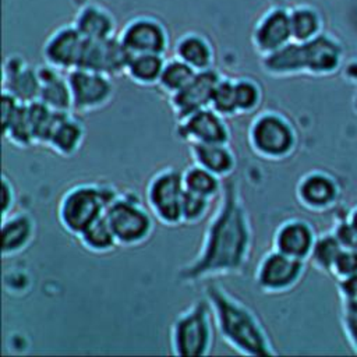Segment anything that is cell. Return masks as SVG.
<instances>
[{
    "label": "cell",
    "mask_w": 357,
    "mask_h": 357,
    "mask_svg": "<svg viewBox=\"0 0 357 357\" xmlns=\"http://www.w3.org/2000/svg\"><path fill=\"white\" fill-rule=\"evenodd\" d=\"M181 173L184 188L188 192L211 199L216 198L222 192L223 178L197 163H192Z\"/></svg>",
    "instance_id": "obj_29"
},
{
    "label": "cell",
    "mask_w": 357,
    "mask_h": 357,
    "mask_svg": "<svg viewBox=\"0 0 357 357\" xmlns=\"http://www.w3.org/2000/svg\"><path fill=\"white\" fill-rule=\"evenodd\" d=\"M252 229L237 180L223 183L218 206L205 229L199 251L177 272L183 284L240 273L250 261Z\"/></svg>",
    "instance_id": "obj_1"
},
{
    "label": "cell",
    "mask_w": 357,
    "mask_h": 357,
    "mask_svg": "<svg viewBox=\"0 0 357 357\" xmlns=\"http://www.w3.org/2000/svg\"><path fill=\"white\" fill-rule=\"evenodd\" d=\"M117 36L130 56H165L170 46L167 26L158 17L149 14H139L130 18L120 29Z\"/></svg>",
    "instance_id": "obj_8"
},
{
    "label": "cell",
    "mask_w": 357,
    "mask_h": 357,
    "mask_svg": "<svg viewBox=\"0 0 357 357\" xmlns=\"http://www.w3.org/2000/svg\"><path fill=\"white\" fill-rule=\"evenodd\" d=\"M213 312L204 296L181 311L170 328V349L177 357L208 356L213 344Z\"/></svg>",
    "instance_id": "obj_4"
},
{
    "label": "cell",
    "mask_w": 357,
    "mask_h": 357,
    "mask_svg": "<svg viewBox=\"0 0 357 357\" xmlns=\"http://www.w3.org/2000/svg\"><path fill=\"white\" fill-rule=\"evenodd\" d=\"M84 138L85 128L82 123L71 112L60 113L46 146L63 158H70L78 152Z\"/></svg>",
    "instance_id": "obj_25"
},
{
    "label": "cell",
    "mask_w": 357,
    "mask_h": 357,
    "mask_svg": "<svg viewBox=\"0 0 357 357\" xmlns=\"http://www.w3.org/2000/svg\"><path fill=\"white\" fill-rule=\"evenodd\" d=\"M130 54L119 36L106 39H85L77 68L100 73L109 77L126 74Z\"/></svg>",
    "instance_id": "obj_12"
},
{
    "label": "cell",
    "mask_w": 357,
    "mask_h": 357,
    "mask_svg": "<svg viewBox=\"0 0 357 357\" xmlns=\"http://www.w3.org/2000/svg\"><path fill=\"white\" fill-rule=\"evenodd\" d=\"M304 53L305 74L325 77L335 74L343 60L340 42L331 33L322 32L310 42L301 43Z\"/></svg>",
    "instance_id": "obj_17"
},
{
    "label": "cell",
    "mask_w": 357,
    "mask_h": 357,
    "mask_svg": "<svg viewBox=\"0 0 357 357\" xmlns=\"http://www.w3.org/2000/svg\"><path fill=\"white\" fill-rule=\"evenodd\" d=\"M354 227H356V230H357V206L350 212V215H349V219H347Z\"/></svg>",
    "instance_id": "obj_43"
},
{
    "label": "cell",
    "mask_w": 357,
    "mask_h": 357,
    "mask_svg": "<svg viewBox=\"0 0 357 357\" xmlns=\"http://www.w3.org/2000/svg\"><path fill=\"white\" fill-rule=\"evenodd\" d=\"M165 63L166 57L162 54H134L128 59L126 75L141 86L158 85Z\"/></svg>",
    "instance_id": "obj_28"
},
{
    "label": "cell",
    "mask_w": 357,
    "mask_h": 357,
    "mask_svg": "<svg viewBox=\"0 0 357 357\" xmlns=\"http://www.w3.org/2000/svg\"><path fill=\"white\" fill-rule=\"evenodd\" d=\"M26 113H28V120L32 131L33 144L46 146L49 135L60 113L52 110L39 99L26 103Z\"/></svg>",
    "instance_id": "obj_31"
},
{
    "label": "cell",
    "mask_w": 357,
    "mask_h": 357,
    "mask_svg": "<svg viewBox=\"0 0 357 357\" xmlns=\"http://www.w3.org/2000/svg\"><path fill=\"white\" fill-rule=\"evenodd\" d=\"M305 272V261L284 255L275 248L258 262L255 284L266 294H282L294 289Z\"/></svg>",
    "instance_id": "obj_9"
},
{
    "label": "cell",
    "mask_w": 357,
    "mask_h": 357,
    "mask_svg": "<svg viewBox=\"0 0 357 357\" xmlns=\"http://www.w3.org/2000/svg\"><path fill=\"white\" fill-rule=\"evenodd\" d=\"M105 218L119 245L123 247H138L146 243L155 229V216L149 209H145L138 195L132 191L119 192L107 206Z\"/></svg>",
    "instance_id": "obj_6"
},
{
    "label": "cell",
    "mask_w": 357,
    "mask_h": 357,
    "mask_svg": "<svg viewBox=\"0 0 357 357\" xmlns=\"http://www.w3.org/2000/svg\"><path fill=\"white\" fill-rule=\"evenodd\" d=\"M296 197L300 205L310 211H325L335 205L339 197V185L331 174L322 170H311L300 177Z\"/></svg>",
    "instance_id": "obj_18"
},
{
    "label": "cell",
    "mask_w": 357,
    "mask_h": 357,
    "mask_svg": "<svg viewBox=\"0 0 357 357\" xmlns=\"http://www.w3.org/2000/svg\"><path fill=\"white\" fill-rule=\"evenodd\" d=\"M77 238L82 244V247L95 254H106L113 251L119 243L116 236L107 223L105 215L91 223L86 229H84Z\"/></svg>",
    "instance_id": "obj_30"
},
{
    "label": "cell",
    "mask_w": 357,
    "mask_h": 357,
    "mask_svg": "<svg viewBox=\"0 0 357 357\" xmlns=\"http://www.w3.org/2000/svg\"><path fill=\"white\" fill-rule=\"evenodd\" d=\"M222 74L216 68L197 71L194 78L177 93L169 96V105L176 120H181L191 113L209 107L216 84Z\"/></svg>",
    "instance_id": "obj_15"
},
{
    "label": "cell",
    "mask_w": 357,
    "mask_h": 357,
    "mask_svg": "<svg viewBox=\"0 0 357 357\" xmlns=\"http://www.w3.org/2000/svg\"><path fill=\"white\" fill-rule=\"evenodd\" d=\"M36 71L40 81V92L38 99L54 112H73V96L67 73H63L47 63L38 66Z\"/></svg>",
    "instance_id": "obj_20"
},
{
    "label": "cell",
    "mask_w": 357,
    "mask_h": 357,
    "mask_svg": "<svg viewBox=\"0 0 357 357\" xmlns=\"http://www.w3.org/2000/svg\"><path fill=\"white\" fill-rule=\"evenodd\" d=\"M67 79L73 96V112L75 113L85 114L100 110L114 96V84L109 75L74 68L67 73Z\"/></svg>",
    "instance_id": "obj_10"
},
{
    "label": "cell",
    "mask_w": 357,
    "mask_h": 357,
    "mask_svg": "<svg viewBox=\"0 0 357 357\" xmlns=\"http://www.w3.org/2000/svg\"><path fill=\"white\" fill-rule=\"evenodd\" d=\"M184 192L183 173L174 167H163L151 177L146 185L148 209L165 226L181 225Z\"/></svg>",
    "instance_id": "obj_7"
},
{
    "label": "cell",
    "mask_w": 357,
    "mask_h": 357,
    "mask_svg": "<svg viewBox=\"0 0 357 357\" xmlns=\"http://www.w3.org/2000/svg\"><path fill=\"white\" fill-rule=\"evenodd\" d=\"M204 296L209 301L222 339L241 356L268 357L276 350L257 314L219 283H208Z\"/></svg>",
    "instance_id": "obj_2"
},
{
    "label": "cell",
    "mask_w": 357,
    "mask_h": 357,
    "mask_svg": "<svg viewBox=\"0 0 357 357\" xmlns=\"http://www.w3.org/2000/svg\"><path fill=\"white\" fill-rule=\"evenodd\" d=\"M333 234L340 243L342 248L357 250V230L349 220L337 223L333 230Z\"/></svg>",
    "instance_id": "obj_40"
},
{
    "label": "cell",
    "mask_w": 357,
    "mask_h": 357,
    "mask_svg": "<svg viewBox=\"0 0 357 357\" xmlns=\"http://www.w3.org/2000/svg\"><path fill=\"white\" fill-rule=\"evenodd\" d=\"M119 191L110 184L82 183L64 192L59 202L57 218L61 227L78 236L91 223L102 218Z\"/></svg>",
    "instance_id": "obj_3"
},
{
    "label": "cell",
    "mask_w": 357,
    "mask_h": 357,
    "mask_svg": "<svg viewBox=\"0 0 357 357\" xmlns=\"http://www.w3.org/2000/svg\"><path fill=\"white\" fill-rule=\"evenodd\" d=\"M197 74V71L187 63L177 57L166 59L165 67L162 70L158 86L169 96L181 91Z\"/></svg>",
    "instance_id": "obj_32"
},
{
    "label": "cell",
    "mask_w": 357,
    "mask_h": 357,
    "mask_svg": "<svg viewBox=\"0 0 357 357\" xmlns=\"http://www.w3.org/2000/svg\"><path fill=\"white\" fill-rule=\"evenodd\" d=\"M192 162L215 173L222 178H227L236 169V156L229 144H198L188 146Z\"/></svg>",
    "instance_id": "obj_26"
},
{
    "label": "cell",
    "mask_w": 357,
    "mask_h": 357,
    "mask_svg": "<svg viewBox=\"0 0 357 357\" xmlns=\"http://www.w3.org/2000/svg\"><path fill=\"white\" fill-rule=\"evenodd\" d=\"M211 107L225 119L237 116L236 98H234V78L222 75V78L215 86L212 100H211Z\"/></svg>",
    "instance_id": "obj_36"
},
{
    "label": "cell",
    "mask_w": 357,
    "mask_h": 357,
    "mask_svg": "<svg viewBox=\"0 0 357 357\" xmlns=\"http://www.w3.org/2000/svg\"><path fill=\"white\" fill-rule=\"evenodd\" d=\"M174 57L187 63L195 71H204L213 68L215 47L206 35L198 31H187L174 43Z\"/></svg>",
    "instance_id": "obj_22"
},
{
    "label": "cell",
    "mask_w": 357,
    "mask_h": 357,
    "mask_svg": "<svg viewBox=\"0 0 357 357\" xmlns=\"http://www.w3.org/2000/svg\"><path fill=\"white\" fill-rule=\"evenodd\" d=\"M262 86L251 77L234 78V98L237 114H250L257 112L262 103Z\"/></svg>",
    "instance_id": "obj_33"
},
{
    "label": "cell",
    "mask_w": 357,
    "mask_h": 357,
    "mask_svg": "<svg viewBox=\"0 0 357 357\" xmlns=\"http://www.w3.org/2000/svg\"><path fill=\"white\" fill-rule=\"evenodd\" d=\"M74 26L85 39H106L116 36L117 21L103 4L88 1L82 4L73 18Z\"/></svg>",
    "instance_id": "obj_21"
},
{
    "label": "cell",
    "mask_w": 357,
    "mask_h": 357,
    "mask_svg": "<svg viewBox=\"0 0 357 357\" xmlns=\"http://www.w3.org/2000/svg\"><path fill=\"white\" fill-rule=\"evenodd\" d=\"M317 237L310 222L297 218L287 219L279 225L273 234V248L291 258L307 261Z\"/></svg>",
    "instance_id": "obj_19"
},
{
    "label": "cell",
    "mask_w": 357,
    "mask_h": 357,
    "mask_svg": "<svg viewBox=\"0 0 357 357\" xmlns=\"http://www.w3.org/2000/svg\"><path fill=\"white\" fill-rule=\"evenodd\" d=\"M293 42L290 13L284 6L266 8L255 21L251 31V45L259 57L269 54Z\"/></svg>",
    "instance_id": "obj_11"
},
{
    "label": "cell",
    "mask_w": 357,
    "mask_h": 357,
    "mask_svg": "<svg viewBox=\"0 0 357 357\" xmlns=\"http://www.w3.org/2000/svg\"><path fill=\"white\" fill-rule=\"evenodd\" d=\"M261 70L272 78H289L305 74L303 45L290 42L259 59Z\"/></svg>",
    "instance_id": "obj_24"
},
{
    "label": "cell",
    "mask_w": 357,
    "mask_h": 357,
    "mask_svg": "<svg viewBox=\"0 0 357 357\" xmlns=\"http://www.w3.org/2000/svg\"><path fill=\"white\" fill-rule=\"evenodd\" d=\"M35 237V220L26 212L1 218V254L11 257L24 251Z\"/></svg>",
    "instance_id": "obj_23"
},
{
    "label": "cell",
    "mask_w": 357,
    "mask_h": 357,
    "mask_svg": "<svg viewBox=\"0 0 357 357\" xmlns=\"http://www.w3.org/2000/svg\"><path fill=\"white\" fill-rule=\"evenodd\" d=\"M85 38L78 32L74 24H63L53 29L42 46L45 63L54 68L68 73L77 68Z\"/></svg>",
    "instance_id": "obj_13"
},
{
    "label": "cell",
    "mask_w": 357,
    "mask_h": 357,
    "mask_svg": "<svg viewBox=\"0 0 357 357\" xmlns=\"http://www.w3.org/2000/svg\"><path fill=\"white\" fill-rule=\"evenodd\" d=\"M248 144L252 152L266 160H283L297 146V132L282 113L265 110L258 113L248 128Z\"/></svg>",
    "instance_id": "obj_5"
},
{
    "label": "cell",
    "mask_w": 357,
    "mask_h": 357,
    "mask_svg": "<svg viewBox=\"0 0 357 357\" xmlns=\"http://www.w3.org/2000/svg\"><path fill=\"white\" fill-rule=\"evenodd\" d=\"M3 135L10 144L18 148H28L35 145L28 120L26 103H21L11 120L3 126Z\"/></svg>",
    "instance_id": "obj_35"
},
{
    "label": "cell",
    "mask_w": 357,
    "mask_h": 357,
    "mask_svg": "<svg viewBox=\"0 0 357 357\" xmlns=\"http://www.w3.org/2000/svg\"><path fill=\"white\" fill-rule=\"evenodd\" d=\"M1 86L21 103H29L39 98L40 81L36 67H31L20 54H10L3 63Z\"/></svg>",
    "instance_id": "obj_16"
},
{
    "label": "cell",
    "mask_w": 357,
    "mask_h": 357,
    "mask_svg": "<svg viewBox=\"0 0 357 357\" xmlns=\"http://www.w3.org/2000/svg\"><path fill=\"white\" fill-rule=\"evenodd\" d=\"M343 328L354 350H357V301L343 303Z\"/></svg>",
    "instance_id": "obj_39"
},
{
    "label": "cell",
    "mask_w": 357,
    "mask_h": 357,
    "mask_svg": "<svg viewBox=\"0 0 357 357\" xmlns=\"http://www.w3.org/2000/svg\"><path fill=\"white\" fill-rule=\"evenodd\" d=\"M340 250H342V245L337 241V238L335 237L333 231L326 233V234L317 237L314 248H312L308 259L311 261L312 266L317 268L318 271L331 273L332 265H333L337 254L340 252Z\"/></svg>",
    "instance_id": "obj_34"
},
{
    "label": "cell",
    "mask_w": 357,
    "mask_h": 357,
    "mask_svg": "<svg viewBox=\"0 0 357 357\" xmlns=\"http://www.w3.org/2000/svg\"><path fill=\"white\" fill-rule=\"evenodd\" d=\"M15 201V191L13 183L3 176L1 177V218L11 213Z\"/></svg>",
    "instance_id": "obj_42"
},
{
    "label": "cell",
    "mask_w": 357,
    "mask_h": 357,
    "mask_svg": "<svg viewBox=\"0 0 357 357\" xmlns=\"http://www.w3.org/2000/svg\"><path fill=\"white\" fill-rule=\"evenodd\" d=\"M337 289L343 303L357 301V273L339 279Z\"/></svg>",
    "instance_id": "obj_41"
},
{
    "label": "cell",
    "mask_w": 357,
    "mask_h": 357,
    "mask_svg": "<svg viewBox=\"0 0 357 357\" xmlns=\"http://www.w3.org/2000/svg\"><path fill=\"white\" fill-rule=\"evenodd\" d=\"M211 198H205L185 191L181 204V225L199 223L211 209Z\"/></svg>",
    "instance_id": "obj_37"
},
{
    "label": "cell",
    "mask_w": 357,
    "mask_h": 357,
    "mask_svg": "<svg viewBox=\"0 0 357 357\" xmlns=\"http://www.w3.org/2000/svg\"><path fill=\"white\" fill-rule=\"evenodd\" d=\"M293 42L305 43L324 32L321 11L308 3H300L289 8Z\"/></svg>",
    "instance_id": "obj_27"
},
{
    "label": "cell",
    "mask_w": 357,
    "mask_h": 357,
    "mask_svg": "<svg viewBox=\"0 0 357 357\" xmlns=\"http://www.w3.org/2000/svg\"><path fill=\"white\" fill-rule=\"evenodd\" d=\"M331 273L335 275L337 280L356 275L357 273V250L342 248L332 265Z\"/></svg>",
    "instance_id": "obj_38"
},
{
    "label": "cell",
    "mask_w": 357,
    "mask_h": 357,
    "mask_svg": "<svg viewBox=\"0 0 357 357\" xmlns=\"http://www.w3.org/2000/svg\"><path fill=\"white\" fill-rule=\"evenodd\" d=\"M176 132L188 144H229L230 141V130L225 117L211 106L178 120Z\"/></svg>",
    "instance_id": "obj_14"
}]
</instances>
